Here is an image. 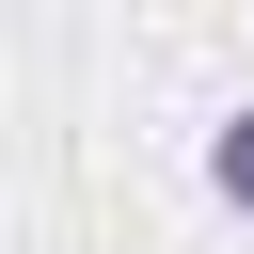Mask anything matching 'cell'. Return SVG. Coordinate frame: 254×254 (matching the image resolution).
<instances>
[{
    "label": "cell",
    "instance_id": "6da1fadb",
    "mask_svg": "<svg viewBox=\"0 0 254 254\" xmlns=\"http://www.w3.org/2000/svg\"><path fill=\"white\" fill-rule=\"evenodd\" d=\"M206 190H222V206H238V222H254V95H238V111H222V127H206Z\"/></svg>",
    "mask_w": 254,
    "mask_h": 254
}]
</instances>
